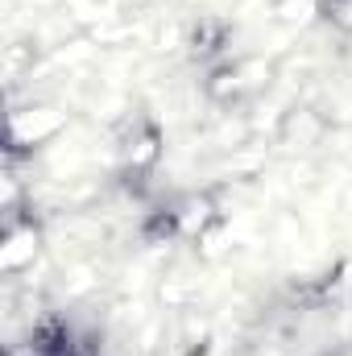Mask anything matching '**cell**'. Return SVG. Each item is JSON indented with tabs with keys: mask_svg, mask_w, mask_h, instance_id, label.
Returning a JSON list of instances; mask_svg holds the SVG:
<instances>
[{
	"mask_svg": "<svg viewBox=\"0 0 352 356\" xmlns=\"http://www.w3.org/2000/svg\"><path fill=\"white\" fill-rule=\"evenodd\" d=\"M199 88H203V99H207L211 108L232 112V108H241L245 99H253L257 75H253V63H249V58H224V63L203 67Z\"/></svg>",
	"mask_w": 352,
	"mask_h": 356,
	"instance_id": "3957f363",
	"label": "cell"
},
{
	"mask_svg": "<svg viewBox=\"0 0 352 356\" xmlns=\"http://www.w3.org/2000/svg\"><path fill=\"white\" fill-rule=\"evenodd\" d=\"M166 162V129L150 112H129L112 133V178L129 199H150Z\"/></svg>",
	"mask_w": 352,
	"mask_h": 356,
	"instance_id": "6da1fadb",
	"label": "cell"
},
{
	"mask_svg": "<svg viewBox=\"0 0 352 356\" xmlns=\"http://www.w3.org/2000/svg\"><path fill=\"white\" fill-rule=\"evenodd\" d=\"M137 236L150 249L186 241V207H182V195H158V199H150L145 211H141V220H137Z\"/></svg>",
	"mask_w": 352,
	"mask_h": 356,
	"instance_id": "5b68a950",
	"label": "cell"
},
{
	"mask_svg": "<svg viewBox=\"0 0 352 356\" xmlns=\"http://www.w3.org/2000/svg\"><path fill=\"white\" fill-rule=\"evenodd\" d=\"M228 46H232V25H228L224 17H199V21L191 25V33H186V54H191L199 67H211V63L232 58Z\"/></svg>",
	"mask_w": 352,
	"mask_h": 356,
	"instance_id": "8992f818",
	"label": "cell"
},
{
	"mask_svg": "<svg viewBox=\"0 0 352 356\" xmlns=\"http://www.w3.org/2000/svg\"><path fill=\"white\" fill-rule=\"evenodd\" d=\"M42 253V224L33 211H21L17 203L4 211V241H0V266L4 273H21L38 261Z\"/></svg>",
	"mask_w": 352,
	"mask_h": 356,
	"instance_id": "277c9868",
	"label": "cell"
},
{
	"mask_svg": "<svg viewBox=\"0 0 352 356\" xmlns=\"http://www.w3.org/2000/svg\"><path fill=\"white\" fill-rule=\"evenodd\" d=\"M315 17L332 29L352 38V0H315Z\"/></svg>",
	"mask_w": 352,
	"mask_h": 356,
	"instance_id": "52a82bcc",
	"label": "cell"
},
{
	"mask_svg": "<svg viewBox=\"0 0 352 356\" xmlns=\"http://www.w3.org/2000/svg\"><path fill=\"white\" fill-rule=\"evenodd\" d=\"M67 129V116L54 104H17L8 112V129H4V154L8 166H17L21 158H33L38 149H46L50 141H58V133Z\"/></svg>",
	"mask_w": 352,
	"mask_h": 356,
	"instance_id": "7a4b0ae2",
	"label": "cell"
}]
</instances>
